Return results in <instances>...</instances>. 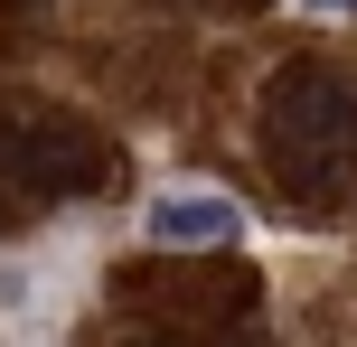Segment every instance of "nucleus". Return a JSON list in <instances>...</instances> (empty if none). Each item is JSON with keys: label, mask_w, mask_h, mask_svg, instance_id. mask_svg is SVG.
<instances>
[{"label": "nucleus", "mask_w": 357, "mask_h": 347, "mask_svg": "<svg viewBox=\"0 0 357 347\" xmlns=\"http://www.w3.org/2000/svg\"><path fill=\"white\" fill-rule=\"evenodd\" d=\"M245 216L235 197H207V188H178V197H151V244H235Z\"/></svg>", "instance_id": "obj_3"}, {"label": "nucleus", "mask_w": 357, "mask_h": 347, "mask_svg": "<svg viewBox=\"0 0 357 347\" xmlns=\"http://www.w3.org/2000/svg\"><path fill=\"white\" fill-rule=\"evenodd\" d=\"M19 10H29V0H19Z\"/></svg>", "instance_id": "obj_7"}, {"label": "nucleus", "mask_w": 357, "mask_h": 347, "mask_svg": "<svg viewBox=\"0 0 357 347\" xmlns=\"http://www.w3.org/2000/svg\"><path fill=\"white\" fill-rule=\"evenodd\" d=\"M254 131H264V169L282 179L291 207H329L357 179V85L339 66H320V56L273 66Z\"/></svg>", "instance_id": "obj_1"}, {"label": "nucleus", "mask_w": 357, "mask_h": 347, "mask_svg": "<svg viewBox=\"0 0 357 347\" xmlns=\"http://www.w3.org/2000/svg\"><path fill=\"white\" fill-rule=\"evenodd\" d=\"M301 10H357V0H301Z\"/></svg>", "instance_id": "obj_5"}, {"label": "nucleus", "mask_w": 357, "mask_h": 347, "mask_svg": "<svg viewBox=\"0 0 357 347\" xmlns=\"http://www.w3.org/2000/svg\"><path fill=\"white\" fill-rule=\"evenodd\" d=\"M132 347H178V338H132Z\"/></svg>", "instance_id": "obj_6"}, {"label": "nucleus", "mask_w": 357, "mask_h": 347, "mask_svg": "<svg viewBox=\"0 0 357 347\" xmlns=\"http://www.w3.org/2000/svg\"><path fill=\"white\" fill-rule=\"evenodd\" d=\"M197 10H264V0H197Z\"/></svg>", "instance_id": "obj_4"}, {"label": "nucleus", "mask_w": 357, "mask_h": 347, "mask_svg": "<svg viewBox=\"0 0 357 347\" xmlns=\"http://www.w3.org/2000/svg\"><path fill=\"white\" fill-rule=\"evenodd\" d=\"M0 188H10V216L56 207V197H104L113 141L85 113L47 104V94H19V104H0Z\"/></svg>", "instance_id": "obj_2"}]
</instances>
